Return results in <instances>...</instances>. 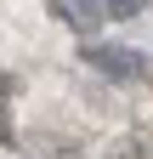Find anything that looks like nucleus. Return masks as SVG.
<instances>
[{
	"instance_id": "obj_1",
	"label": "nucleus",
	"mask_w": 153,
	"mask_h": 159,
	"mask_svg": "<svg viewBox=\"0 0 153 159\" xmlns=\"http://www.w3.org/2000/svg\"><path fill=\"white\" fill-rule=\"evenodd\" d=\"M85 63L108 74V80H142V57L130 46H113V40H102V46H85Z\"/></svg>"
},
{
	"instance_id": "obj_2",
	"label": "nucleus",
	"mask_w": 153,
	"mask_h": 159,
	"mask_svg": "<svg viewBox=\"0 0 153 159\" xmlns=\"http://www.w3.org/2000/svg\"><path fill=\"white\" fill-rule=\"evenodd\" d=\"M51 11L63 17L74 34H85V40H91V34L108 23V6H102V0H51Z\"/></svg>"
},
{
	"instance_id": "obj_3",
	"label": "nucleus",
	"mask_w": 153,
	"mask_h": 159,
	"mask_svg": "<svg viewBox=\"0 0 153 159\" xmlns=\"http://www.w3.org/2000/svg\"><path fill=\"white\" fill-rule=\"evenodd\" d=\"M102 6H108L113 23H130V17H142V11H147V0H102Z\"/></svg>"
},
{
	"instance_id": "obj_4",
	"label": "nucleus",
	"mask_w": 153,
	"mask_h": 159,
	"mask_svg": "<svg viewBox=\"0 0 153 159\" xmlns=\"http://www.w3.org/2000/svg\"><path fill=\"white\" fill-rule=\"evenodd\" d=\"M6 136H11V125H6V114H0V142H6Z\"/></svg>"
}]
</instances>
